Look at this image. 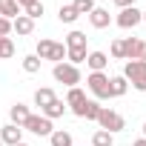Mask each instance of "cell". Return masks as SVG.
Here are the masks:
<instances>
[{"instance_id": "83f0119b", "label": "cell", "mask_w": 146, "mask_h": 146, "mask_svg": "<svg viewBox=\"0 0 146 146\" xmlns=\"http://www.w3.org/2000/svg\"><path fill=\"white\" fill-rule=\"evenodd\" d=\"M109 54H112L115 60H123V43H120V37H117V40H112V46H109Z\"/></svg>"}, {"instance_id": "ac0fdd59", "label": "cell", "mask_w": 146, "mask_h": 146, "mask_svg": "<svg viewBox=\"0 0 146 146\" xmlns=\"http://www.w3.org/2000/svg\"><path fill=\"white\" fill-rule=\"evenodd\" d=\"M66 109H69V106H66L63 100H54V103H49L46 109H40V115H43V117H49V120H54V117H63V115H66Z\"/></svg>"}, {"instance_id": "277c9868", "label": "cell", "mask_w": 146, "mask_h": 146, "mask_svg": "<svg viewBox=\"0 0 146 146\" xmlns=\"http://www.w3.org/2000/svg\"><path fill=\"white\" fill-rule=\"evenodd\" d=\"M52 75H54V80L57 83H63L66 89H72V86H78L80 83V69L78 66H72V63H54V69H52Z\"/></svg>"}, {"instance_id": "836d02e7", "label": "cell", "mask_w": 146, "mask_h": 146, "mask_svg": "<svg viewBox=\"0 0 146 146\" xmlns=\"http://www.w3.org/2000/svg\"><path fill=\"white\" fill-rule=\"evenodd\" d=\"M17 146H29V143H23V140H20V143H17Z\"/></svg>"}, {"instance_id": "d4e9b609", "label": "cell", "mask_w": 146, "mask_h": 146, "mask_svg": "<svg viewBox=\"0 0 146 146\" xmlns=\"http://www.w3.org/2000/svg\"><path fill=\"white\" fill-rule=\"evenodd\" d=\"M15 57V40L12 37H0V60Z\"/></svg>"}, {"instance_id": "44dd1931", "label": "cell", "mask_w": 146, "mask_h": 146, "mask_svg": "<svg viewBox=\"0 0 146 146\" xmlns=\"http://www.w3.org/2000/svg\"><path fill=\"white\" fill-rule=\"evenodd\" d=\"M78 17H80V15L75 12V6H72V3H69V6H60V9H57V20H60V23H75Z\"/></svg>"}, {"instance_id": "6da1fadb", "label": "cell", "mask_w": 146, "mask_h": 146, "mask_svg": "<svg viewBox=\"0 0 146 146\" xmlns=\"http://www.w3.org/2000/svg\"><path fill=\"white\" fill-rule=\"evenodd\" d=\"M123 78L126 83H132L135 92H146V60H126Z\"/></svg>"}, {"instance_id": "4316f807", "label": "cell", "mask_w": 146, "mask_h": 146, "mask_svg": "<svg viewBox=\"0 0 146 146\" xmlns=\"http://www.w3.org/2000/svg\"><path fill=\"white\" fill-rule=\"evenodd\" d=\"M72 6H75L78 15H89L95 9V0H72Z\"/></svg>"}, {"instance_id": "7402d4cb", "label": "cell", "mask_w": 146, "mask_h": 146, "mask_svg": "<svg viewBox=\"0 0 146 146\" xmlns=\"http://www.w3.org/2000/svg\"><path fill=\"white\" fill-rule=\"evenodd\" d=\"M40 57L37 54H26L23 57V72H26V75H37V72H40Z\"/></svg>"}, {"instance_id": "484cf974", "label": "cell", "mask_w": 146, "mask_h": 146, "mask_svg": "<svg viewBox=\"0 0 146 146\" xmlns=\"http://www.w3.org/2000/svg\"><path fill=\"white\" fill-rule=\"evenodd\" d=\"M43 3H40V0H35V3H29V6H23V15L26 17H32V20H37V17H43Z\"/></svg>"}, {"instance_id": "9a60e30c", "label": "cell", "mask_w": 146, "mask_h": 146, "mask_svg": "<svg viewBox=\"0 0 146 146\" xmlns=\"http://www.w3.org/2000/svg\"><path fill=\"white\" fill-rule=\"evenodd\" d=\"M12 32H17V35H32V32H35V20L26 17V15H20V17L12 20Z\"/></svg>"}, {"instance_id": "7a4b0ae2", "label": "cell", "mask_w": 146, "mask_h": 146, "mask_svg": "<svg viewBox=\"0 0 146 146\" xmlns=\"http://www.w3.org/2000/svg\"><path fill=\"white\" fill-rule=\"evenodd\" d=\"M35 54H37L40 60L63 63V60H66V43H57V40H49V37H43V40H37V49H35Z\"/></svg>"}, {"instance_id": "e575fe53", "label": "cell", "mask_w": 146, "mask_h": 146, "mask_svg": "<svg viewBox=\"0 0 146 146\" xmlns=\"http://www.w3.org/2000/svg\"><path fill=\"white\" fill-rule=\"evenodd\" d=\"M143 23H146V12H143Z\"/></svg>"}, {"instance_id": "f546056e", "label": "cell", "mask_w": 146, "mask_h": 146, "mask_svg": "<svg viewBox=\"0 0 146 146\" xmlns=\"http://www.w3.org/2000/svg\"><path fill=\"white\" fill-rule=\"evenodd\" d=\"M115 6L117 9H129V6H135V0H115Z\"/></svg>"}, {"instance_id": "4fadbf2b", "label": "cell", "mask_w": 146, "mask_h": 146, "mask_svg": "<svg viewBox=\"0 0 146 146\" xmlns=\"http://www.w3.org/2000/svg\"><path fill=\"white\" fill-rule=\"evenodd\" d=\"M126 92H129V83H126V78H123V75L109 78V98H123Z\"/></svg>"}, {"instance_id": "cb8c5ba5", "label": "cell", "mask_w": 146, "mask_h": 146, "mask_svg": "<svg viewBox=\"0 0 146 146\" xmlns=\"http://www.w3.org/2000/svg\"><path fill=\"white\" fill-rule=\"evenodd\" d=\"M86 54H89V49H66V60L72 66H80L86 60Z\"/></svg>"}, {"instance_id": "5b68a950", "label": "cell", "mask_w": 146, "mask_h": 146, "mask_svg": "<svg viewBox=\"0 0 146 146\" xmlns=\"http://www.w3.org/2000/svg\"><path fill=\"white\" fill-rule=\"evenodd\" d=\"M86 86H89V92L95 95L98 103L109 100V75H106V72H92V75L86 78Z\"/></svg>"}, {"instance_id": "d590c367", "label": "cell", "mask_w": 146, "mask_h": 146, "mask_svg": "<svg viewBox=\"0 0 146 146\" xmlns=\"http://www.w3.org/2000/svg\"><path fill=\"white\" fill-rule=\"evenodd\" d=\"M0 146H3V140H0Z\"/></svg>"}, {"instance_id": "5bb4252c", "label": "cell", "mask_w": 146, "mask_h": 146, "mask_svg": "<svg viewBox=\"0 0 146 146\" xmlns=\"http://www.w3.org/2000/svg\"><path fill=\"white\" fill-rule=\"evenodd\" d=\"M23 9L17 6V0H0V17H6V20H15L20 17Z\"/></svg>"}, {"instance_id": "f1b7e54d", "label": "cell", "mask_w": 146, "mask_h": 146, "mask_svg": "<svg viewBox=\"0 0 146 146\" xmlns=\"http://www.w3.org/2000/svg\"><path fill=\"white\" fill-rule=\"evenodd\" d=\"M9 35H12V20L0 17V37H9Z\"/></svg>"}, {"instance_id": "9c48e42d", "label": "cell", "mask_w": 146, "mask_h": 146, "mask_svg": "<svg viewBox=\"0 0 146 146\" xmlns=\"http://www.w3.org/2000/svg\"><path fill=\"white\" fill-rule=\"evenodd\" d=\"M0 140H3L6 146H17V143L23 140V129L15 126V123H6L3 129H0Z\"/></svg>"}, {"instance_id": "ba28073f", "label": "cell", "mask_w": 146, "mask_h": 146, "mask_svg": "<svg viewBox=\"0 0 146 146\" xmlns=\"http://www.w3.org/2000/svg\"><path fill=\"white\" fill-rule=\"evenodd\" d=\"M100 109H103V106H100L98 100H92V98H86V100H83V103H80L78 109H72V112H75L78 117H86V120H98V115H100Z\"/></svg>"}, {"instance_id": "ffe728a7", "label": "cell", "mask_w": 146, "mask_h": 146, "mask_svg": "<svg viewBox=\"0 0 146 146\" xmlns=\"http://www.w3.org/2000/svg\"><path fill=\"white\" fill-rule=\"evenodd\" d=\"M66 49H86V35L78 32V29H72L66 35Z\"/></svg>"}, {"instance_id": "2e32d148", "label": "cell", "mask_w": 146, "mask_h": 146, "mask_svg": "<svg viewBox=\"0 0 146 146\" xmlns=\"http://www.w3.org/2000/svg\"><path fill=\"white\" fill-rule=\"evenodd\" d=\"M54 100H57V95H54V89H49V86H43V89L35 92V106H40V109H46V106L54 103Z\"/></svg>"}, {"instance_id": "e0dca14e", "label": "cell", "mask_w": 146, "mask_h": 146, "mask_svg": "<svg viewBox=\"0 0 146 146\" xmlns=\"http://www.w3.org/2000/svg\"><path fill=\"white\" fill-rule=\"evenodd\" d=\"M49 143H52V146H75L72 132H66V129H54V132L49 135Z\"/></svg>"}, {"instance_id": "d6a6232c", "label": "cell", "mask_w": 146, "mask_h": 146, "mask_svg": "<svg viewBox=\"0 0 146 146\" xmlns=\"http://www.w3.org/2000/svg\"><path fill=\"white\" fill-rule=\"evenodd\" d=\"M143 137H146V123H143Z\"/></svg>"}, {"instance_id": "3957f363", "label": "cell", "mask_w": 146, "mask_h": 146, "mask_svg": "<svg viewBox=\"0 0 146 146\" xmlns=\"http://www.w3.org/2000/svg\"><path fill=\"white\" fill-rule=\"evenodd\" d=\"M103 132H109V135H117V132H123L126 129V120H123V115L120 112H115V109H100V115H98V120H95Z\"/></svg>"}, {"instance_id": "7c38bea8", "label": "cell", "mask_w": 146, "mask_h": 146, "mask_svg": "<svg viewBox=\"0 0 146 146\" xmlns=\"http://www.w3.org/2000/svg\"><path fill=\"white\" fill-rule=\"evenodd\" d=\"M29 115H32V112H29V106H26V103H15V106L9 109V123H15V126H20V129H23V123L29 120Z\"/></svg>"}, {"instance_id": "30bf717a", "label": "cell", "mask_w": 146, "mask_h": 146, "mask_svg": "<svg viewBox=\"0 0 146 146\" xmlns=\"http://www.w3.org/2000/svg\"><path fill=\"white\" fill-rule=\"evenodd\" d=\"M86 17H89V23H92L95 29H106V26L112 23V15H109V9H100V6H95V9H92Z\"/></svg>"}, {"instance_id": "d6986e66", "label": "cell", "mask_w": 146, "mask_h": 146, "mask_svg": "<svg viewBox=\"0 0 146 146\" xmlns=\"http://www.w3.org/2000/svg\"><path fill=\"white\" fill-rule=\"evenodd\" d=\"M83 100H86V92H83L80 86H72V89L66 92V100H63V103H66V106H72V109H78Z\"/></svg>"}, {"instance_id": "52a82bcc", "label": "cell", "mask_w": 146, "mask_h": 146, "mask_svg": "<svg viewBox=\"0 0 146 146\" xmlns=\"http://www.w3.org/2000/svg\"><path fill=\"white\" fill-rule=\"evenodd\" d=\"M115 23H117L120 29H135V26H140V23H143V12H140L137 6L120 9V15L115 17Z\"/></svg>"}, {"instance_id": "8fae6325", "label": "cell", "mask_w": 146, "mask_h": 146, "mask_svg": "<svg viewBox=\"0 0 146 146\" xmlns=\"http://www.w3.org/2000/svg\"><path fill=\"white\" fill-rule=\"evenodd\" d=\"M86 66H89L92 72H106L109 54H106V52H89V54H86Z\"/></svg>"}, {"instance_id": "8992f818", "label": "cell", "mask_w": 146, "mask_h": 146, "mask_svg": "<svg viewBox=\"0 0 146 146\" xmlns=\"http://www.w3.org/2000/svg\"><path fill=\"white\" fill-rule=\"evenodd\" d=\"M23 132H32L37 137H49L54 132V123L49 117H43V115H29V120L23 123Z\"/></svg>"}, {"instance_id": "603a6c76", "label": "cell", "mask_w": 146, "mask_h": 146, "mask_svg": "<svg viewBox=\"0 0 146 146\" xmlns=\"http://www.w3.org/2000/svg\"><path fill=\"white\" fill-rule=\"evenodd\" d=\"M92 146H115V135H109V132L98 129V132L92 135Z\"/></svg>"}, {"instance_id": "4dcf8cb0", "label": "cell", "mask_w": 146, "mask_h": 146, "mask_svg": "<svg viewBox=\"0 0 146 146\" xmlns=\"http://www.w3.org/2000/svg\"><path fill=\"white\" fill-rule=\"evenodd\" d=\"M29 3H35V0H17V6L23 9V6H29Z\"/></svg>"}, {"instance_id": "1f68e13d", "label": "cell", "mask_w": 146, "mask_h": 146, "mask_svg": "<svg viewBox=\"0 0 146 146\" xmlns=\"http://www.w3.org/2000/svg\"><path fill=\"white\" fill-rule=\"evenodd\" d=\"M132 146H146V137H140V140H135Z\"/></svg>"}]
</instances>
